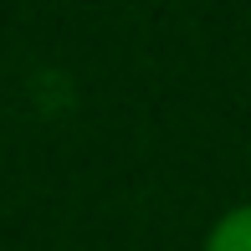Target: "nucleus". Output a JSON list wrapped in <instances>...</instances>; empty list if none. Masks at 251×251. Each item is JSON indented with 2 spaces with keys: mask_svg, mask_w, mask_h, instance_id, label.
Returning a JSON list of instances; mask_svg holds the SVG:
<instances>
[{
  "mask_svg": "<svg viewBox=\"0 0 251 251\" xmlns=\"http://www.w3.org/2000/svg\"><path fill=\"white\" fill-rule=\"evenodd\" d=\"M200 251H251V205H231L210 221Z\"/></svg>",
  "mask_w": 251,
  "mask_h": 251,
  "instance_id": "nucleus-1",
  "label": "nucleus"
}]
</instances>
